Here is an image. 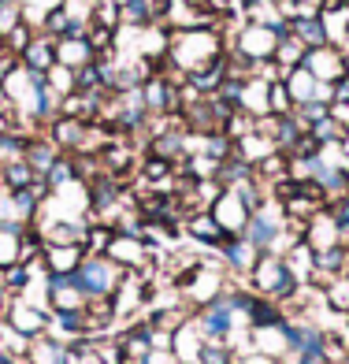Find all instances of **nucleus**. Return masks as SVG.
<instances>
[{"instance_id":"51","label":"nucleus","mask_w":349,"mask_h":364,"mask_svg":"<svg viewBox=\"0 0 349 364\" xmlns=\"http://www.w3.org/2000/svg\"><path fill=\"white\" fill-rule=\"evenodd\" d=\"M82 364H101V360H97V357L90 353V357H86V360H82Z\"/></svg>"},{"instance_id":"28","label":"nucleus","mask_w":349,"mask_h":364,"mask_svg":"<svg viewBox=\"0 0 349 364\" xmlns=\"http://www.w3.org/2000/svg\"><path fill=\"white\" fill-rule=\"evenodd\" d=\"M19 245H23V230L19 227H0V272L19 264Z\"/></svg>"},{"instance_id":"52","label":"nucleus","mask_w":349,"mask_h":364,"mask_svg":"<svg viewBox=\"0 0 349 364\" xmlns=\"http://www.w3.org/2000/svg\"><path fill=\"white\" fill-rule=\"evenodd\" d=\"M342 364H349V353H345V360H342Z\"/></svg>"},{"instance_id":"39","label":"nucleus","mask_w":349,"mask_h":364,"mask_svg":"<svg viewBox=\"0 0 349 364\" xmlns=\"http://www.w3.org/2000/svg\"><path fill=\"white\" fill-rule=\"evenodd\" d=\"M34 34H38V30H34V26H30V23H19V26H15V30H11V34L4 38V48H11V53H15V56H23V53H26V45H30V41H34Z\"/></svg>"},{"instance_id":"49","label":"nucleus","mask_w":349,"mask_h":364,"mask_svg":"<svg viewBox=\"0 0 349 364\" xmlns=\"http://www.w3.org/2000/svg\"><path fill=\"white\" fill-rule=\"evenodd\" d=\"M338 145H342V156H345V164H349V130H345V138H342Z\"/></svg>"},{"instance_id":"37","label":"nucleus","mask_w":349,"mask_h":364,"mask_svg":"<svg viewBox=\"0 0 349 364\" xmlns=\"http://www.w3.org/2000/svg\"><path fill=\"white\" fill-rule=\"evenodd\" d=\"M75 90H78V93H104V86H101V68H97V60L90 63V68L75 71Z\"/></svg>"},{"instance_id":"47","label":"nucleus","mask_w":349,"mask_h":364,"mask_svg":"<svg viewBox=\"0 0 349 364\" xmlns=\"http://www.w3.org/2000/svg\"><path fill=\"white\" fill-rule=\"evenodd\" d=\"M182 4H186V8H190V11L197 15V19H201V11L208 8V0H182Z\"/></svg>"},{"instance_id":"14","label":"nucleus","mask_w":349,"mask_h":364,"mask_svg":"<svg viewBox=\"0 0 349 364\" xmlns=\"http://www.w3.org/2000/svg\"><path fill=\"white\" fill-rule=\"evenodd\" d=\"M97 60V48L86 41V38H56V63L60 68H71V71H82Z\"/></svg>"},{"instance_id":"25","label":"nucleus","mask_w":349,"mask_h":364,"mask_svg":"<svg viewBox=\"0 0 349 364\" xmlns=\"http://www.w3.org/2000/svg\"><path fill=\"white\" fill-rule=\"evenodd\" d=\"M282 257H286V268L308 287V279H312V272H316V253L308 250V242H294Z\"/></svg>"},{"instance_id":"8","label":"nucleus","mask_w":349,"mask_h":364,"mask_svg":"<svg viewBox=\"0 0 349 364\" xmlns=\"http://www.w3.org/2000/svg\"><path fill=\"white\" fill-rule=\"evenodd\" d=\"M305 242H308L312 253H323V250H335V245H342L345 235H342V223H338L335 212H331V208L316 212V216L305 223Z\"/></svg>"},{"instance_id":"29","label":"nucleus","mask_w":349,"mask_h":364,"mask_svg":"<svg viewBox=\"0 0 349 364\" xmlns=\"http://www.w3.org/2000/svg\"><path fill=\"white\" fill-rule=\"evenodd\" d=\"M34 268H26V264H11V268H4L0 272V283H4L15 297H23L26 290H30V283H34Z\"/></svg>"},{"instance_id":"41","label":"nucleus","mask_w":349,"mask_h":364,"mask_svg":"<svg viewBox=\"0 0 349 364\" xmlns=\"http://www.w3.org/2000/svg\"><path fill=\"white\" fill-rule=\"evenodd\" d=\"M19 68V56L11 53V48H0V86H4V78Z\"/></svg>"},{"instance_id":"31","label":"nucleus","mask_w":349,"mask_h":364,"mask_svg":"<svg viewBox=\"0 0 349 364\" xmlns=\"http://www.w3.org/2000/svg\"><path fill=\"white\" fill-rule=\"evenodd\" d=\"M253 130H257V119H253V115H249V112H230L227 115V123H223V134L230 138V141H238V138H245V134H253Z\"/></svg>"},{"instance_id":"13","label":"nucleus","mask_w":349,"mask_h":364,"mask_svg":"<svg viewBox=\"0 0 349 364\" xmlns=\"http://www.w3.org/2000/svg\"><path fill=\"white\" fill-rule=\"evenodd\" d=\"M220 257H223V268H227V272L249 275V272H253V264L260 260V250H257V245L249 242L245 235H238V238H227V242H223Z\"/></svg>"},{"instance_id":"30","label":"nucleus","mask_w":349,"mask_h":364,"mask_svg":"<svg viewBox=\"0 0 349 364\" xmlns=\"http://www.w3.org/2000/svg\"><path fill=\"white\" fill-rule=\"evenodd\" d=\"M308 134L320 141V145H338V141L345 138V127L335 119V115H323L320 123H312V127H308Z\"/></svg>"},{"instance_id":"46","label":"nucleus","mask_w":349,"mask_h":364,"mask_svg":"<svg viewBox=\"0 0 349 364\" xmlns=\"http://www.w3.org/2000/svg\"><path fill=\"white\" fill-rule=\"evenodd\" d=\"M297 4H301V15H320L327 0H297Z\"/></svg>"},{"instance_id":"7","label":"nucleus","mask_w":349,"mask_h":364,"mask_svg":"<svg viewBox=\"0 0 349 364\" xmlns=\"http://www.w3.org/2000/svg\"><path fill=\"white\" fill-rule=\"evenodd\" d=\"M305 68L316 75V82H342L349 75V53L342 45H316L308 48V56H305Z\"/></svg>"},{"instance_id":"54","label":"nucleus","mask_w":349,"mask_h":364,"mask_svg":"<svg viewBox=\"0 0 349 364\" xmlns=\"http://www.w3.org/2000/svg\"><path fill=\"white\" fill-rule=\"evenodd\" d=\"M345 327H349V316H345Z\"/></svg>"},{"instance_id":"1","label":"nucleus","mask_w":349,"mask_h":364,"mask_svg":"<svg viewBox=\"0 0 349 364\" xmlns=\"http://www.w3.org/2000/svg\"><path fill=\"white\" fill-rule=\"evenodd\" d=\"M245 279H249V290L268 297V301H275V305H286L305 290L301 279L286 268V257L282 253H260V260L253 264V272H249Z\"/></svg>"},{"instance_id":"44","label":"nucleus","mask_w":349,"mask_h":364,"mask_svg":"<svg viewBox=\"0 0 349 364\" xmlns=\"http://www.w3.org/2000/svg\"><path fill=\"white\" fill-rule=\"evenodd\" d=\"M335 105H349V75L335 82Z\"/></svg>"},{"instance_id":"53","label":"nucleus","mask_w":349,"mask_h":364,"mask_svg":"<svg viewBox=\"0 0 349 364\" xmlns=\"http://www.w3.org/2000/svg\"><path fill=\"white\" fill-rule=\"evenodd\" d=\"M0 48H4V38H0Z\"/></svg>"},{"instance_id":"40","label":"nucleus","mask_w":349,"mask_h":364,"mask_svg":"<svg viewBox=\"0 0 349 364\" xmlns=\"http://www.w3.org/2000/svg\"><path fill=\"white\" fill-rule=\"evenodd\" d=\"M149 8H153V19H156V23H171L175 0H149Z\"/></svg>"},{"instance_id":"55","label":"nucleus","mask_w":349,"mask_h":364,"mask_svg":"<svg viewBox=\"0 0 349 364\" xmlns=\"http://www.w3.org/2000/svg\"><path fill=\"white\" fill-rule=\"evenodd\" d=\"M272 4H279V0H272Z\"/></svg>"},{"instance_id":"21","label":"nucleus","mask_w":349,"mask_h":364,"mask_svg":"<svg viewBox=\"0 0 349 364\" xmlns=\"http://www.w3.org/2000/svg\"><path fill=\"white\" fill-rule=\"evenodd\" d=\"M272 153H275V141H272V138H264V134H257V130L235 141V156H242L245 164H253V168H257L264 156H272Z\"/></svg>"},{"instance_id":"23","label":"nucleus","mask_w":349,"mask_h":364,"mask_svg":"<svg viewBox=\"0 0 349 364\" xmlns=\"http://www.w3.org/2000/svg\"><path fill=\"white\" fill-rule=\"evenodd\" d=\"M119 26H130V30H149V26H156L149 0H119Z\"/></svg>"},{"instance_id":"16","label":"nucleus","mask_w":349,"mask_h":364,"mask_svg":"<svg viewBox=\"0 0 349 364\" xmlns=\"http://www.w3.org/2000/svg\"><path fill=\"white\" fill-rule=\"evenodd\" d=\"M201 346H205V335H201V327H197V320H186L178 331H175V342H171V350L182 364H197V357H201Z\"/></svg>"},{"instance_id":"48","label":"nucleus","mask_w":349,"mask_h":364,"mask_svg":"<svg viewBox=\"0 0 349 364\" xmlns=\"http://www.w3.org/2000/svg\"><path fill=\"white\" fill-rule=\"evenodd\" d=\"M0 364H26V357H15L8 350H0Z\"/></svg>"},{"instance_id":"9","label":"nucleus","mask_w":349,"mask_h":364,"mask_svg":"<svg viewBox=\"0 0 349 364\" xmlns=\"http://www.w3.org/2000/svg\"><path fill=\"white\" fill-rule=\"evenodd\" d=\"M45 134H48V141H53L60 153H82V149H86L90 123L71 119V115H56V119L45 127Z\"/></svg>"},{"instance_id":"50","label":"nucleus","mask_w":349,"mask_h":364,"mask_svg":"<svg viewBox=\"0 0 349 364\" xmlns=\"http://www.w3.org/2000/svg\"><path fill=\"white\" fill-rule=\"evenodd\" d=\"M342 235H345V242H349V216L342 220Z\"/></svg>"},{"instance_id":"43","label":"nucleus","mask_w":349,"mask_h":364,"mask_svg":"<svg viewBox=\"0 0 349 364\" xmlns=\"http://www.w3.org/2000/svg\"><path fill=\"white\" fill-rule=\"evenodd\" d=\"M141 364H182V360L175 357V350H153V353H149Z\"/></svg>"},{"instance_id":"22","label":"nucleus","mask_w":349,"mask_h":364,"mask_svg":"<svg viewBox=\"0 0 349 364\" xmlns=\"http://www.w3.org/2000/svg\"><path fill=\"white\" fill-rule=\"evenodd\" d=\"M320 301L327 305V312H335V316H349V272L331 279V283L320 290Z\"/></svg>"},{"instance_id":"27","label":"nucleus","mask_w":349,"mask_h":364,"mask_svg":"<svg viewBox=\"0 0 349 364\" xmlns=\"http://www.w3.org/2000/svg\"><path fill=\"white\" fill-rule=\"evenodd\" d=\"M45 182H48V190H63V186H71V182H78V178H75V160H71V153H60V156H56V164L45 171Z\"/></svg>"},{"instance_id":"15","label":"nucleus","mask_w":349,"mask_h":364,"mask_svg":"<svg viewBox=\"0 0 349 364\" xmlns=\"http://www.w3.org/2000/svg\"><path fill=\"white\" fill-rule=\"evenodd\" d=\"M19 63L23 68H30V71H38V75H45V71H53L56 68V38H48V34H34V41L26 45V53L19 56Z\"/></svg>"},{"instance_id":"45","label":"nucleus","mask_w":349,"mask_h":364,"mask_svg":"<svg viewBox=\"0 0 349 364\" xmlns=\"http://www.w3.org/2000/svg\"><path fill=\"white\" fill-rule=\"evenodd\" d=\"M11 301H15V294L4 287V283H0V320H4L8 316V309H11Z\"/></svg>"},{"instance_id":"18","label":"nucleus","mask_w":349,"mask_h":364,"mask_svg":"<svg viewBox=\"0 0 349 364\" xmlns=\"http://www.w3.org/2000/svg\"><path fill=\"white\" fill-rule=\"evenodd\" d=\"M268 86H272L268 78L249 75V78H245V86H242V101H238V108L249 112L253 119H260V115H272V112H268Z\"/></svg>"},{"instance_id":"3","label":"nucleus","mask_w":349,"mask_h":364,"mask_svg":"<svg viewBox=\"0 0 349 364\" xmlns=\"http://www.w3.org/2000/svg\"><path fill=\"white\" fill-rule=\"evenodd\" d=\"M123 279H127V272L115 260H108L104 253L101 257L86 253V260H82L78 272H75V283L86 290L90 301H97V297H115V290L123 287Z\"/></svg>"},{"instance_id":"19","label":"nucleus","mask_w":349,"mask_h":364,"mask_svg":"<svg viewBox=\"0 0 349 364\" xmlns=\"http://www.w3.org/2000/svg\"><path fill=\"white\" fill-rule=\"evenodd\" d=\"M56 156H60V149L48 141V134H30V138H26V153H23V160H26L41 178H45V171L56 164Z\"/></svg>"},{"instance_id":"17","label":"nucleus","mask_w":349,"mask_h":364,"mask_svg":"<svg viewBox=\"0 0 349 364\" xmlns=\"http://www.w3.org/2000/svg\"><path fill=\"white\" fill-rule=\"evenodd\" d=\"M282 86H286V93H290V101H294V108H301V105H308V101H316V75L305 68H294V71H286L282 75Z\"/></svg>"},{"instance_id":"6","label":"nucleus","mask_w":349,"mask_h":364,"mask_svg":"<svg viewBox=\"0 0 349 364\" xmlns=\"http://www.w3.org/2000/svg\"><path fill=\"white\" fill-rule=\"evenodd\" d=\"M208 212H212V220L223 227V235H227V238L245 235L249 220H253V208L242 201V193H238V190H223L220 197H215V205H212Z\"/></svg>"},{"instance_id":"10","label":"nucleus","mask_w":349,"mask_h":364,"mask_svg":"<svg viewBox=\"0 0 349 364\" xmlns=\"http://www.w3.org/2000/svg\"><path fill=\"white\" fill-rule=\"evenodd\" d=\"M286 323H290V320H286ZM286 323L249 327V350H257V353H264V357H275V360H286V357H290Z\"/></svg>"},{"instance_id":"32","label":"nucleus","mask_w":349,"mask_h":364,"mask_svg":"<svg viewBox=\"0 0 349 364\" xmlns=\"http://www.w3.org/2000/svg\"><path fill=\"white\" fill-rule=\"evenodd\" d=\"M45 86L63 101L68 93H75V71H71V68H60V63H56L53 71H45Z\"/></svg>"},{"instance_id":"12","label":"nucleus","mask_w":349,"mask_h":364,"mask_svg":"<svg viewBox=\"0 0 349 364\" xmlns=\"http://www.w3.org/2000/svg\"><path fill=\"white\" fill-rule=\"evenodd\" d=\"M182 235L193 238L197 245H205V250H223V227L212 220V212H193V216H186V223H182Z\"/></svg>"},{"instance_id":"36","label":"nucleus","mask_w":349,"mask_h":364,"mask_svg":"<svg viewBox=\"0 0 349 364\" xmlns=\"http://www.w3.org/2000/svg\"><path fill=\"white\" fill-rule=\"evenodd\" d=\"M23 23V0H0V38H8Z\"/></svg>"},{"instance_id":"42","label":"nucleus","mask_w":349,"mask_h":364,"mask_svg":"<svg viewBox=\"0 0 349 364\" xmlns=\"http://www.w3.org/2000/svg\"><path fill=\"white\" fill-rule=\"evenodd\" d=\"M235 364H282V360L264 357V353H257V350H245V353H238V357H235Z\"/></svg>"},{"instance_id":"35","label":"nucleus","mask_w":349,"mask_h":364,"mask_svg":"<svg viewBox=\"0 0 349 364\" xmlns=\"http://www.w3.org/2000/svg\"><path fill=\"white\" fill-rule=\"evenodd\" d=\"M268 112L272 115H294V101H290L286 86H282V78H275L268 86Z\"/></svg>"},{"instance_id":"26","label":"nucleus","mask_w":349,"mask_h":364,"mask_svg":"<svg viewBox=\"0 0 349 364\" xmlns=\"http://www.w3.org/2000/svg\"><path fill=\"white\" fill-rule=\"evenodd\" d=\"M41 175L30 168L26 160H11V164H4V168H0V186L4 190H26V186H34Z\"/></svg>"},{"instance_id":"11","label":"nucleus","mask_w":349,"mask_h":364,"mask_svg":"<svg viewBox=\"0 0 349 364\" xmlns=\"http://www.w3.org/2000/svg\"><path fill=\"white\" fill-rule=\"evenodd\" d=\"M82 260H86V245H82V242H71V245H45L41 268H45V275H75Z\"/></svg>"},{"instance_id":"33","label":"nucleus","mask_w":349,"mask_h":364,"mask_svg":"<svg viewBox=\"0 0 349 364\" xmlns=\"http://www.w3.org/2000/svg\"><path fill=\"white\" fill-rule=\"evenodd\" d=\"M235 357H238L235 346H227V342H205L197 364H235Z\"/></svg>"},{"instance_id":"5","label":"nucleus","mask_w":349,"mask_h":364,"mask_svg":"<svg viewBox=\"0 0 349 364\" xmlns=\"http://www.w3.org/2000/svg\"><path fill=\"white\" fill-rule=\"evenodd\" d=\"M45 309L48 312H86L90 297L75 275H45Z\"/></svg>"},{"instance_id":"2","label":"nucleus","mask_w":349,"mask_h":364,"mask_svg":"<svg viewBox=\"0 0 349 364\" xmlns=\"http://www.w3.org/2000/svg\"><path fill=\"white\" fill-rule=\"evenodd\" d=\"M282 34H290V26H268V23L242 19V26L235 30V38H230L227 48H235L249 63H264V60H275V48H279Z\"/></svg>"},{"instance_id":"24","label":"nucleus","mask_w":349,"mask_h":364,"mask_svg":"<svg viewBox=\"0 0 349 364\" xmlns=\"http://www.w3.org/2000/svg\"><path fill=\"white\" fill-rule=\"evenodd\" d=\"M305 56H308V45H305V41H297L294 34H282V41H279V48H275V63H279L282 75L294 71V68H301Z\"/></svg>"},{"instance_id":"4","label":"nucleus","mask_w":349,"mask_h":364,"mask_svg":"<svg viewBox=\"0 0 349 364\" xmlns=\"http://www.w3.org/2000/svg\"><path fill=\"white\" fill-rule=\"evenodd\" d=\"M11 335H19V338H38V335H45L48 327H53V312H48L45 305H34L30 297L23 294V297H15L11 301V309H8V316L0 320Z\"/></svg>"},{"instance_id":"20","label":"nucleus","mask_w":349,"mask_h":364,"mask_svg":"<svg viewBox=\"0 0 349 364\" xmlns=\"http://www.w3.org/2000/svg\"><path fill=\"white\" fill-rule=\"evenodd\" d=\"M290 34L297 41H305L308 48L327 45V26H323L320 15H297V19H290Z\"/></svg>"},{"instance_id":"34","label":"nucleus","mask_w":349,"mask_h":364,"mask_svg":"<svg viewBox=\"0 0 349 364\" xmlns=\"http://www.w3.org/2000/svg\"><path fill=\"white\" fill-rule=\"evenodd\" d=\"M41 34H48V38H68L71 34V15H68V8H53L45 15V23H41Z\"/></svg>"},{"instance_id":"38","label":"nucleus","mask_w":349,"mask_h":364,"mask_svg":"<svg viewBox=\"0 0 349 364\" xmlns=\"http://www.w3.org/2000/svg\"><path fill=\"white\" fill-rule=\"evenodd\" d=\"M323 353H327V360H331V364H342V360H345V353H349L345 335H338V331H323Z\"/></svg>"}]
</instances>
